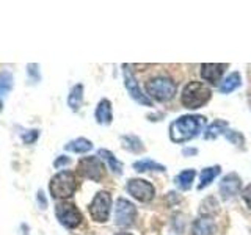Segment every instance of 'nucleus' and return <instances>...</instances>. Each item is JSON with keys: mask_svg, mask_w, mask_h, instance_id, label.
Returning <instances> with one entry per match:
<instances>
[{"mask_svg": "<svg viewBox=\"0 0 251 235\" xmlns=\"http://www.w3.org/2000/svg\"><path fill=\"white\" fill-rule=\"evenodd\" d=\"M176 90L177 86L170 77H154L146 83V96L159 102H167L173 99L176 94Z\"/></svg>", "mask_w": 251, "mask_h": 235, "instance_id": "20e7f679", "label": "nucleus"}, {"mask_svg": "<svg viewBox=\"0 0 251 235\" xmlns=\"http://www.w3.org/2000/svg\"><path fill=\"white\" fill-rule=\"evenodd\" d=\"M212 96V91L209 86H206L202 82H190L185 85V88L180 96V102L187 108H200L204 104H207Z\"/></svg>", "mask_w": 251, "mask_h": 235, "instance_id": "7ed1b4c3", "label": "nucleus"}, {"mask_svg": "<svg viewBox=\"0 0 251 235\" xmlns=\"http://www.w3.org/2000/svg\"><path fill=\"white\" fill-rule=\"evenodd\" d=\"M215 231L214 219L209 216H201L193 223L192 235H212Z\"/></svg>", "mask_w": 251, "mask_h": 235, "instance_id": "4468645a", "label": "nucleus"}, {"mask_svg": "<svg viewBox=\"0 0 251 235\" xmlns=\"http://www.w3.org/2000/svg\"><path fill=\"white\" fill-rule=\"evenodd\" d=\"M38 198H39V201H41V209H44L47 206V201H44V198H43V191L38 193Z\"/></svg>", "mask_w": 251, "mask_h": 235, "instance_id": "c85d7f7f", "label": "nucleus"}, {"mask_svg": "<svg viewBox=\"0 0 251 235\" xmlns=\"http://www.w3.org/2000/svg\"><path fill=\"white\" fill-rule=\"evenodd\" d=\"M13 90V74L3 70L0 72V108H2V100L8 93Z\"/></svg>", "mask_w": 251, "mask_h": 235, "instance_id": "412c9836", "label": "nucleus"}, {"mask_svg": "<svg viewBox=\"0 0 251 235\" xmlns=\"http://www.w3.org/2000/svg\"><path fill=\"white\" fill-rule=\"evenodd\" d=\"M220 166H210V168H204L200 174V184H198V190H204L210 182H214V179L220 174Z\"/></svg>", "mask_w": 251, "mask_h": 235, "instance_id": "a211bd4d", "label": "nucleus"}, {"mask_svg": "<svg viewBox=\"0 0 251 235\" xmlns=\"http://www.w3.org/2000/svg\"><path fill=\"white\" fill-rule=\"evenodd\" d=\"M55 216L66 229H75L77 226H80L83 219L80 210L75 207V204L68 201L57 202V206H55Z\"/></svg>", "mask_w": 251, "mask_h": 235, "instance_id": "39448f33", "label": "nucleus"}, {"mask_svg": "<svg viewBox=\"0 0 251 235\" xmlns=\"http://www.w3.org/2000/svg\"><path fill=\"white\" fill-rule=\"evenodd\" d=\"M242 187V182H240V177L237 174H227L223 177V180L220 182V193H222V198L223 199H231L232 196H235L239 193Z\"/></svg>", "mask_w": 251, "mask_h": 235, "instance_id": "9b49d317", "label": "nucleus"}, {"mask_svg": "<svg viewBox=\"0 0 251 235\" xmlns=\"http://www.w3.org/2000/svg\"><path fill=\"white\" fill-rule=\"evenodd\" d=\"M226 65H218V63H204L201 66V77L209 83H218L220 78H222Z\"/></svg>", "mask_w": 251, "mask_h": 235, "instance_id": "f8f14e48", "label": "nucleus"}, {"mask_svg": "<svg viewBox=\"0 0 251 235\" xmlns=\"http://www.w3.org/2000/svg\"><path fill=\"white\" fill-rule=\"evenodd\" d=\"M225 137L229 140V141H232V143L235 144V146H243V137H242V133H239V132H234V130H225Z\"/></svg>", "mask_w": 251, "mask_h": 235, "instance_id": "393cba45", "label": "nucleus"}, {"mask_svg": "<svg viewBox=\"0 0 251 235\" xmlns=\"http://www.w3.org/2000/svg\"><path fill=\"white\" fill-rule=\"evenodd\" d=\"M243 199H245V202L248 204V207L251 209V185H248L245 190H243Z\"/></svg>", "mask_w": 251, "mask_h": 235, "instance_id": "cd10ccee", "label": "nucleus"}, {"mask_svg": "<svg viewBox=\"0 0 251 235\" xmlns=\"http://www.w3.org/2000/svg\"><path fill=\"white\" fill-rule=\"evenodd\" d=\"M123 74H124V85H126V90L129 91L130 97H132L133 100H137L138 104H141V105L152 107V100L149 99V97L146 96V94H143V91L140 90L137 78H135V75L132 74V70L129 69V65H124Z\"/></svg>", "mask_w": 251, "mask_h": 235, "instance_id": "1a4fd4ad", "label": "nucleus"}, {"mask_svg": "<svg viewBox=\"0 0 251 235\" xmlns=\"http://www.w3.org/2000/svg\"><path fill=\"white\" fill-rule=\"evenodd\" d=\"M116 235H130V234H126V232H120V234H116Z\"/></svg>", "mask_w": 251, "mask_h": 235, "instance_id": "c756f323", "label": "nucleus"}, {"mask_svg": "<svg viewBox=\"0 0 251 235\" xmlns=\"http://www.w3.org/2000/svg\"><path fill=\"white\" fill-rule=\"evenodd\" d=\"M137 218L135 206L124 198H120L115 204V223L120 227H129Z\"/></svg>", "mask_w": 251, "mask_h": 235, "instance_id": "6e6552de", "label": "nucleus"}, {"mask_svg": "<svg viewBox=\"0 0 251 235\" xmlns=\"http://www.w3.org/2000/svg\"><path fill=\"white\" fill-rule=\"evenodd\" d=\"M77 171L83 179L98 182L104 176V164H102L99 157H83L77 164Z\"/></svg>", "mask_w": 251, "mask_h": 235, "instance_id": "0eeeda50", "label": "nucleus"}, {"mask_svg": "<svg viewBox=\"0 0 251 235\" xmlns=\"http://www.w3.org/2000/svg\"><path fill=\"white\" fill-rule=\"evenodd\" d=\"M206 124V118L198 115H185L180 116L170 125V138L175 143H185L195 138L202 130Z\"/></svg>", "mask_w": 251, "mask_h": 235, "instance_id": "f257e3e1", "label": "nucleus"}, {"mask_svg": "<svg viewBox=\"0 0 251 235\" xmlns=\"http://www.w3.org/2000/svg\"><path fill=\"white\" fill-rule=\"evenodd\" d=\"M121 141H123L124 149H127L129 152L140 154L145 151V146L141 143V140L135 135H124V137H121Z\"/></svg>", "mask_w": 251, "mask_h": 235, "instance_id": "6ab92c4d", "label": "nucleus"}, {"mask_svg": "<svg viewBox=\"0 0 251 235\" xmlns=\"http://www.w3.org/2000/svg\"><path fill=\"white\" fill-rule=\"evenodd\" d=\"M195 174L196 172L193 169H185L182 172H179V174L176 176L175 179V184L177 185V188H180V190H190V187H192V182H193V179H195Z\"/></svg>", "mask_w": 251, "mask_h": 235, "instance_id": "aec40b11", "label": "nucleus"}, {"mask_svg": "<svg viewBox=\"0 0 251 235\" xmlns=\"http://www.w3.org/2000/svg\"><path fill=\"white\" fill-rule=\"evenodd\" d=\"M133 169L138 171V172H145V171H160V172H165L163 164L157 163L154 160H149V159L135 162V163H133Z\"/></svg>", "mask_w": 251, "mask_h": 235, "instance_id": "5701e85b", "label": "nucleus"}, {"mask_svg": "<svg viewBox=\"0 0 251 235\" xmlns=\"http://www.w3.org/2000/svg\"><path fill=\"white\" fill-rule=\"evenodd\" d=\"M127 191L140 202H149L155 194L154 187L143 179H130L127 182Z\"/></svg>", "mask_w": 251, "mask_h": 235, "instance_id": "9d476101", "label": "nucleus"}, {"mask_svg": "<svg viewBox=\"0 0 251 235\" xmlns=\"http://www.w3.org/2000/svg\"><path fill=\"white\" fill-rule=\"evenodd\" d=\"M94 118H96V122H99L102 125L112 124V119H113L112 102L108 99H100V102L96 107V112H94Z\"/></svg>", "mask_w": 251, "mask_h": 235, "instance_id": "ddd939ff", "label": "nucleus"}, {"mask_svg": "<svg viewBox=\"0 0 251 235\" xmlns=\"http://www.w3.org/2000/svg\"><path fill=\"white\" fill-rule=\"evenodd\" d=\"M227 129V122L222 121V119H217L212 122L209 127L206 129V133H204V138L206 140H215L218 135L225 133V130Z\"/></svg>", "mask_w": 251, "mask_h": 235, "instance_id": "4be33fe9", "label": "nucleus"}, {"mask_svg": "<svg viewBox=\"0 0 251 235\" xmlns=\"http://www.w3.org/2000/svg\"><path fill=\"white\" fill-rule=\"evenodd\" d=\"M239 85H240V74L232 72V74L227 75L222 83H220V91H222L223 94H227V93L234 91Z\"/></svg>", "mask_w": 251, "mask_h": 235, "instance_id": "b1692460", "label": "nucleus"}, {"mask_svg": "<svg viewBox=\"0 0 251 235\" xmlns=\"http://www.w3.org/2000/svg\"><path fill=\"white\" fill-rule=\"evenodd\" d=\"M36 138H38V130H27V133L22 135L24 143H27V144H31Z\"/></svg>", "mask_w": 251, "mask_h": 235, "instance_id": "a878e982", "label": "nucleus"}, {"mask_svg": "<svg viewBox=\"0 0 251 235\" xmlns=\"http://www.w3.org/2000/svg\"><path fill=\"white\" fill-rule=\"evenodd\" d=\"M77 190V177L71 171H60L57 172L49 184V191L53 199L66 201L71 198Z\"/></svg>", "mask_w": 251, "mask_h": 235, "instance_id": "f03ea898", "label": "nucleus"}, {"mask_svg": "<svg viewBox=\"0 0 251 235\" xmlns=\"http://www.w3.org/2000/svg\"><path fill=\"white\" fill-rule=\"evenodd\" d=\"M69 163H71V159H69V157H66V155H60L58 159L53 162V166L60 169V168L66 166V164H69Z\"/></svg>", "mask_w": 251, "mask_h": 235, "instance_id": "bb28decb", "label": "nucleus"}, {"mask_svg": "<svg viewBox=\"0 0 251 235\" xmlns=\"http://www.w3.org/2000/svg\"><path fill=\"white\" fill-rule=\"evenodd\" d=\"M65 149L69 152H74V154H86L93 149V143L90 140L80 137V138H75L73 141H69V143L65 146Z\"/></svg>", "mask_w": 251, "mask_h": 235, "instance_id": "dca6fc26", "label": "nucleus"}, {"mask_svg": "<svg viewBox=\"0 0 251 235\" xmlns=\"http://www.w3.org/2000/svg\"><path fill=\"white\" fill-rule=\"evenodd\" d=\"M90 215L94 221L105 223L110 216V210H112V194L108 191H99L93 198L91 204L88 206Z\"/></svg>", "mask_w": 251, "mask_h": 235, "instance_id": "423d86ee", "label": "nucleus"}, {"mask_svg": "<svg viewBox=\"0 0 251 235\" xmlns=\"http://www.w3.org/2000/svg\"><path fill=\"white\" fill-rule=\"evenodd\" d=\"M83 102V85L77 83L73 86V90L69 91V96H68V105L73 112H77L80 108Z\"/></svg>", "mask_w": 251, "mask_h": 235, "instance_id": "f3484780", "label": "nucleus"}, {"mask_svg": "<svg viewBox=\"0 0 251 235\" xmlns=\"http://www.w3.org/2000/svg\"><path fill=\"white\" fill-rule=\"evenodd\" d=\"M98 157H100L108 164V169L113 172V174H123V163L115 157L112 151H107V149H99Z\"/></svg>", "mask_w": 251, "mask_h": 235, "instance_id": "2eb2a0df", "label": "nucleus"}]
</instances>
